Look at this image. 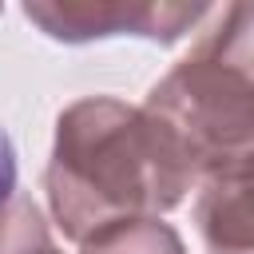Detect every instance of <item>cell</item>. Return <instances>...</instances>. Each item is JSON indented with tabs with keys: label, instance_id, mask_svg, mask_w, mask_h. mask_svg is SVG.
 <instances>
[{
	"label": "cell",
	"instance_id": "3",
	"mask_svg": "<svg viewBox=\"0 0 254 254\" xmlns=\"http://www.w3.org/2000/svg\"><path fill=\"white\" fill-rule=\"evenodd\" d=\"M28 20L44 24L60 40H91V36H151V40H175L187 24L206 16V8H91V4H28Z\"/></svg>",
	"mask_w": 254,
	"mask_h": 254
},
{
	"label": "cell",
	"instance_id": "2",
	"mask_svg": "<svg viewBox=\"0 0 254 254\" xmlns=\"http://www.w3.org/2000/svg\"><path fill=\"white\" fill-rule=\"evenodd\" d=\"M147 115L194 179L254 175V4H230L198 48L151 91Z\"/></svg>",
	"mask_w": 254,
	"mask_h": 254
},
{
	"label": "cell",
	"instance_id": "5",
	"mask_svg": "<svg viewBox=\"0 0 254 254\" xmlns=\"http://www.w3.org/2000/svg\"><path fill=\"white\" fill-rule=\"evenodd\" d=\"M83 254H183L179 234L159 218L115 222L83 242Z\"/></svg>",
	"mask_w": 254,
	"mask_h": 254
},
{
	"label": "cell",
	"instance_id": "7",
	"mask_svg": "<svg viewBox=\"0 0 254 254\" xmlns=\"http://www.w3.org/2000/svg\"><path fill=\"white\" fill-rule=\"evenodd\" d=\"M12 190H16V151H12V139L0 127V210L12 202Z\"/></svg>",
	"mask_w": 254,
	"mask_h": 254
},
{
	"label": "cell",
	"instance_id": "1",
	"mask_svg": "<svg viewBox=\"0 0 254 254\" xmlns=\"http://www.w3.org/2000/svg\"><path fill=\"white\" fill-rule=\"evenodd\" d=\"M194 171L167 131L119 99H79L60 115L48 198L75 242L115 226L171 210L190 190Z\"/></svg>",
	"mask_w": 254,
	"mask_h": 254
},
{
	"label": "cell",
	"instance_id": "6",
	"mask_svg": "<svg viewBox=\"0 0 254 254\" xmlns=\"http://www.w3.org/2000/svg\"><path fill=\"white\" fill-rule=\"evenodd\" d=\"M0 254H60L40 222V210L24 194H12L0 210Z\"/></svg>",
	"mask_w": 254,
	"mask_h": 254
},
{
	"label": "cell",
	"instance_id": "4",
	"mask_svg": "<svg viewBox=\"0 0 254 254\" xmlns=\"http://www.w3.org/2000/svg\"><path fill=\"white\" fill-rule=\"evenodd\" d=\"M194 218L206 254H254V175L206 183Z\"/></svg>",
	"mask_w": 254,
	"mask_h": 254
}]
</instances>
